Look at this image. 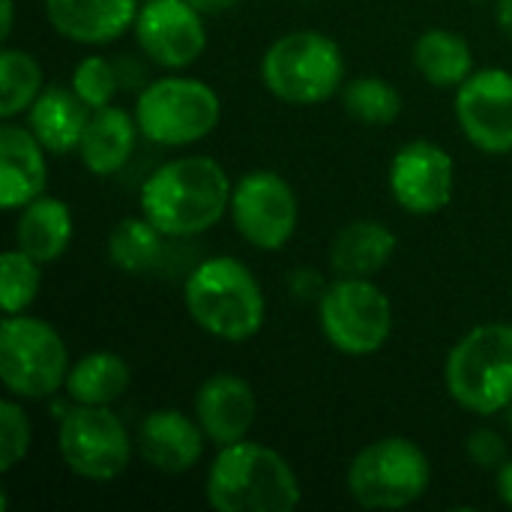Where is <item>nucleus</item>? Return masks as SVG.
<instances>
[{
  "label": "nucleus",
  "instance_id": "obj_1",
  "mask_svg": "<svg viewBox=\"0 0 512 512\" xmlns=\"http://www.w3.org/2000/svg\"><path fill=\"white\" fill-rule=\"evenodd\" d=\"M231 180L216 159L183 156L156 168L141 186V213L168 237L210 231L231 207Z\"/></svg>",
  "mask_w": 512,
  "mask_h": 512
},
{
  "label": "nucleus",
  "instance_id": "obj_2",
  "mask_svg": "<svg viewBox=\"0 0 512 512\" xmlns=\"http://www.w3.org/2000/svg\"><path fill=\"white\" fill-rule=\"evenodd\" d=\"M204 495L216 512H291L303 498L288 459L252 441L219 447Z\"/></svg>",
  "mask_w": 512,
  "mask_h": 512
},
{
  "label": "nucleus",
  "instance_id": "obj_3",
  "mask_svg": "<svg viewBox=\"0 0 512 512\" xmlns=\"http://www.w3.org/2000/svg\"><path fill=\"white\" fill-rule=\"evenodd\" d=\"M192 321L222 342H246L264 327L267 303L252 270L237 258L198 264L183 288Z\"/></svg>",
  "mask_w": 512,
  "mask_h": 512
},
{
  "label": "nucleus",
  "instance_id": "obj_4",
  "mask_svg": "<svg viewBox=\"0 0 512 512\" xmlns=\"http://www.w3.org/2000/svg\"><path fill=\"white\" fill-rule=\"evenodd\" d=\"M447 393L471 414L492 417L512 405V324H480L459 339L444 366Z\"/></svg>",
  "mask_w": 512,
  "mask_h": 512
},
{
  "label": "nucleus",
  "instance_id": "obj_5",
  "mask_svg": "<svg viewBox=\"0 0 512 512\" xmlns=\"http://www.w3.org/2000/svg\"><path fill=\"white\" fill-rule=\"evenodd\" d=\"M261 78L273 96L291 105H318L336 96L345 81L339 45L318 30H297L270 45Z\"/></svg>",
  "mask_w": 512,
  "mask_h": 512
},
{
  "label": "nucleus",
  "instance_id": "obj_6",
  "mask_svg": "<svg viewBox=\"0 0 512 512\" xmlns=\"http://www.w3.org/2000/svg\"><path fill=\"white\" fill-rule=\"evenodd\" d=\"M432 465L408 438H381L363 447L348 468V492L366 510H402L426 495Z\"/></svg>",
  "mask_w": 512,
  "mask_h": 512
},
{
  "label": "nucleus",
  "instance_id": "obj_7",
  "mask_svg": "<svg viewBox=\"0 0 512 512\" xmlns=\"http://www.w3.org/2000/svg\"><path fill=\"white\" fill-rule=\"evenodd\" d=\"M69 354L57 330L39 318L6 315L0 324V381L18 399H48L69 378Z\"/></svg>",
  "mask_w": 512,
  "mask_h": 512
},
{
  "label": "nucleus",
  "instance_id": "obj_8",
  "mask_svg": "<svg viewBox=\"0 0 512 512\" xmlns=\"http://www.w3.org/2000/svg\"><path fill=\"white\" fill-rule=\"evenodd\" d=\"M222 117L216 90L195 78H159L144 87L135 120L144 138L165 147H186L207 138Z\"/></svg>",
  "mask_w": 512,
  "mask_h": 512
},
{
  "label": "nucleus",
  "instance_id": "obj_9",
  "mask_svg": "<svg viewBox=\"0 0 512 512\" xmlns=\"http://www.w3.org/2000/svg\"><path fill=\"white\" fill-rule=\"evenodd\" d=\"M318 318L327 342L348 357L378 354L393 333L390 297L372 279L339 276L321 291Z\"/></svg>",
  "mask_w": 512,
  "mask_h": 512
},
{
  "label": "nucleus",
  "instance_id": "obj_10",
  "mask_svg": "<svg viewBox=\"0 0 512 512\" xmlns=\"http://www.w3.org/2000/svg\"><path fill=\"white\" fill-rule=\"evenodd\" d=\"M63 465L93 483L117 480L132 459V441L108 405H78L63 414L57 432Z\"/></svg>",
  "mask_w": 512,
  "mask_h": 512
},
{
  "label": "nucleus",
  "instance_id": "obj_11",
  "mask_svg": "<svg viewBox=\"0 0 512 512\" xmlns=\"http://www.w3.org/2000/svg\"><path fill=\"white\" fill-rule=\"evenodd\" d=\"M237 234L264 252L282 249L297 228V195L276 171H249L231 192Z\"/></svg>",
  "mask_w": 512,
  "mask_h": 512
},
{
  "label": "nucleus",
  "instance_id": "obj_12",
  "mask_svg": "<svg viewBox=\"0 0 512 512\" xmlns=\"http://www.w3.org/2000/svg\"><path fill=\"white\" fill-rule=\"evenodd\" d=\"M456 117L468 141L483 153H512V72H471V78L456 87Z\"/></svg>",
  "mask_w": 512,
  "mask_h": 512
},
{
  "label": "nucleus",
  "instance_id": "obj_13",
  "mask_svg": "<svg viewBox=\"0 0 512 512\" xmlns=\"http://www.w3.org/2000/svg\"><path fill=\"white\" fill-rule=\"evenodd\" d=\"M132 27L141 51L168 69L195 63L207 48L204 15L186 0H144Z\"/></svg>",
  "mask_w": 512,
  "mask_h": 512
},
{
  "label": "nucleus",
  "instance_id": "obj_14",
  "mask_svg": "<svg viewBox=\"0 0 512 512\" xmlns=\"http://www.w3.org/2000/svg\"><path fill=\"white\" fill-rule=\"evenodd\" d=\"M456 165L453 156L432 141L405 144L390 162V192L402 210L414 216H432L453 198Z\"/></svg>",
  "mask_w": 512,
  "mask_h": 512
},
{
  "label": "nucleus",
  "instance_id": "obj_15",
  "mask_svg": "<svg viewBox=\"0 0 512 512\" xmlns=\"http://www.w3.org/2000/svg\"><path fill=\"white\" fill-rule=\"evenodd\" d=\"M255 414V390L237 375H213L195 393V420L201 423L204 435L219 447L246 441Z\"/></svg>",
  "mask_w": 512,
  "mask_h": 512
},
{
  "label": "nucleus",
  "instance_id": "obj_16",
  "mask_svg": "<svg viewBox=\"0 0 512 512\" xmlns=\"http://www.w3.org/2000/svg\"><path fill=\"white\" fill-rule=\"evenodd\" d=\"M204 429L174 408H159L138 429V453L159 474H186L204 453Z\"/></svg>",
  "mask_w": 512,
  "mask_h": 512
},
{
  "label": "nucleus",
  "instance_id": "obj_17",
  "mask_svg": "<svg viewBox=\"0 0 512 512\" xmlns=\"http://www.w3.org/2000/svg\"><path fill=\"white\" fill-rule=\"evenodd\" d=\"M48 165L39 138L15 123L0 129V207L21 210L33 198L45 195Z\"/></svg>",
  "mask_w": 512,
  "mask_h": 512
},
{
  "label": "nucleus",
  "instance_id": "obj_18",
  "mask_svg": "<svg viewBox=\"0 0 512 512\" xmlns=\"http://www.w3.org/2000/svg\"><path fill=\"white\" fill-rule=\"evenodd\" d=\"M138 0H45L51 27L84 45H105L123 36L138 15Z\"/></svg>",
  "mask_w": 512,
  "mask_h": 512
},
{
  "label": "nucleus",
  "instance_id": "obj_19",
  "mask_svg": "<svg viewBox=\"0 0 512 512\" xmlns=\"http://www.w3.org/2000/svg\"><path fill=\"white\" fill-rule=\"evenodd\" d=\"M138 132H141L138 120L129 117L123 108H114V105L96 108L78 144L84 168L96 177L117 174L135 150Z\"/></svg>",
  "mask_w": 512,
  "mask_h": 512
},
{
  "label": "nucleus",
  "instance_id": "obj_20",
  "mask_svg": "<svg viewBox=\"0 0 512 512\" xmlns=\"http://www.w3.org/2000/svg\"><path fill=\"white\" fill-rule=\"evenodd\" d=\"M396 234L375 222V219H357L348 222L330 243V267L339 276L348 279H372L381 273L390 258L396 255Z\"/></svg>",
  "mask_w": 512,
  "mask_h": 512
},
{
  "label": "nucleus",
  "instance_id": "obj_21",
  "mask_svg": "<svg viewBox=\"0 0 512 512\" xmlns=\"http://www.w3.org/2000/svg\"><path fill=\"white\" fill-rule=\"evenodd\" d=\"M90 105L75 90L48 87L30 105V132L48 153H69L78 150L81 135L90 120Z\"/></svg>",
  "mask_w": 512,
  "mask_h": 512
},
{
  "label": "nucleus",
  "instance_id": "obj_22",
  "mask_svg": "<svg viewBox=\"0 0 512 512\" xmlns=\"http://www.w3.org/2000/svg\"><path fill=\"white\" fill-rule=\"evenodd\" d=\"M72 243V210L51 195L33 198L27 207H21L18 225H15V246L36 258L39 264L57 261Z\"/></svg>",
  "mask_w": 512,
  "mask_h": 512
},
{
  "label": "nucleus",
  "instance_id": "obj_23",
  "mask_svg": "<svg viewBox=\"0 0 512 512\" xmlns=\"http://www.w3.org/2000/svg\"><path fill=\"white\" fill-rule=\"evenodd\" d=\"M414 66L435 87H459L474 72V54L459 33L432 27L414 45Z\"/></svg>",
  "mask_w": 512,
  "mask_h": 512
},
{
  "label": "nucleus",
  "instance_id": "obj_24",
  "mask_svg": "<svg viewBox=\"0 0 512 512\" xmlns=\"http://www.w3.org/2000/svg\"><path fill=\"white\" fill-rule=\"evenodd\" d=\"M129 366L111 351L81 357L66 378V393L78 405H111L129 390Z\"/></svg>",
  "mask_w": 512,
  "mask_h": 512
},
{
  "label": "nucleus",
  "instance_id": "obj_25",
  "mask_svg": "<svg viewBox=\"0 0 512 512\" xmlns=\"http://www.w3.org/2000/svg\"><path fill=\"white\" fill-rule=\"evenodd\" d=\"M165 237L144 213L114 225L108 237V258L117 270L129 276H144L165 258Z\"/></svg>",
  "mask_w": 512,
  "mask_h": 512
},
{
  "label": "nucleus",
  "instance_id": "obj_26",
  "mask_svg": "<svg viewBox=\"0 0 512 512\" xmlns=\"http://www.w3.org/2000/svg\"><path fill=\"white\" fill-rule=\"evenodd\" d=\"M42 93V69L33 54L21 48L0 51V117L12 120L27 111Z\"/></svg>",
  "mask_w": 512,
  "mask_h": 512
},
{
  "label": "nucleus",
  "instance_id": "obj_27",
  "mask_svg": "<svg viewBox=\"0 0 512 512\" xmlns=\"http://www.w3.org/2000/svg\"><path fill=\"white\" fill-rule=\"evenodd\" d=\"M342 102H345V111L366 126H390L402 114L399 90L378 75L354 78L345 87Z\"/></svg>",
  "mask_w": 512,
  "mask_h": 512
},
{
  "label": "nucleus",
  "instance_id": "obj_28",
  "mask_svg": "<svg viewBox=\"0 0 512 512\" xmlns=\"http://www.w3.org/2000/svg\"><path fill=\"white\" fill-rule=\"evenodd\" d=\"M42 273L39 261L21 252L18 246L9 249L0 261V306L6 315H21L39 294Z\"/></svg>",
  "mask_w": 512,
  "mask_h": 512
},
{
  "label": "nucleus",
  "instance_id": "obj_29",
  "mask_svg": "<svg viewBox=\"0 0 512 512\" xmlns=\"http://www.w3.org/2000/svg\"><path fill=\"white\" fill-rule=\"evenodd\" d=\"M72 90L84 99V105L105 108L114 102L120 90V69L105 57H84L72 72Z\"/></svg>",
  "mask_w": 512,
  "mask_h": 512
},
{
  "label": "nucleus",
  "instance_id": "obj_30",
  "mask_svg": "<svg viewBox=\"0 0 512 512\" xmlns=\"http://www.w3.org/2000/svg\"><path fill=\"white\" fill-rule=\"evenodd\" d=\"M30 450V420L21 405H0V471H12Z\"/></svg>",
  "mask_w": 512,
  "mask_h": 512
},
{
  "label": "nucleus",
  "instance_id": "obj_31",
  "mask_svg": "<svg viewBox=\"0 0 512 512\" xmlns=\"http://www.w3.org/2000/svg\"><path fill=\"white\" fill-rule=\"evenodd\" d=\"M468 459L483 471H498L507 462V444L495 429H474L468 435Z\"/></svg>",
  "mask_w": 512,
  "mask_h": 512
},
{
  "label": "nucleus",
  "instance_id": "obj_32",
  "mask_svg": "<svg viewBox=\"0 0 512 512\" xmlns=\"http://www.w3.org/2000/svg\"><path fill=\"white\" fill-rule=\"evenodd\" d=\"M186 3L195 6L201 15H222L237 6V0H186Z\"/></svg>",
  "mask_w": 512,
  "mask_h": 512
},
{
  "label": "nucleus",
  "instance_id": "obj_33",
  "mask_svg": "<svg viewBox=\"0 0 512 512\" xmlns=\"http://www.w3.org/2000/svg\"><path fill=\"white\" fill-rule=\"evenodd\" d=\"M498 495L507 507H512V459L498 468Z\"/></svg>",
  "mask_w": 512,
  "mask_h": 512
},
{
  "label": "nucleus",
  "instance_id": "obj_34",
  "mask_svg": "<svg viewBox=\"0 0 512 512\" xmlns=\"http://www.w3.org/2000/svg\"><path fill=\"white\" fill-rule=\"evenodd\" d=\"M498 24L512 39V0H498Z\"/></svg>",
  "mask_w": 512,
  "mask_h": 512
},
{
  "label": "nucleus",
  "instance_id": "obj_35",
  "mask_svg": "<svg viewBox=\"0 0 512 512\" xmlns=\"http://www.w3.org/2000/svg\"><path fill=\"white\" fill-rule=\"evenodd\" d=\"M0 12H3V24H0V36L6 39V36L12 33V18H15V3H12V0H3V6H0Z\"/></svg>",
  "mask_w": 512,
  "mask_h": 512
},
{
  "label": "nucleus",
  "instance_id": "obj_36",
  "mask_svg": "<svg viewBox=\"0 0 512 512\" xmlns=\"http://www.w3.org/2000/svg\"><path fill=\"white\" fill-rule=\"evenodd\" d=\"M507 423H510V432H512V405L507 408Z\"/></svg>",
  "mask_w": 512,
  "mask_h": 512
}]
</instances>
